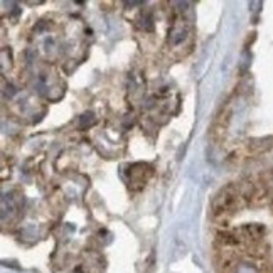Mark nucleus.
Returning <instances> with one entry per match:
<instances>
[]
</instances>
